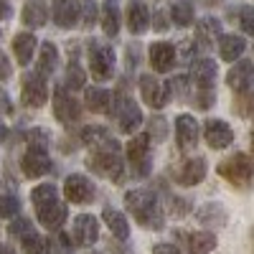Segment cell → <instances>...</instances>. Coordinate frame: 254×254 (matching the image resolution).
<instances>
[{"instance_id": "19", "label": "cell", "mask_w": 254, "mask_h": 254, "mask_svg": "<svg viewBox=\"0 0 254 254\" xmlns=\"http://www.w3.org/2000/svg\"><path fill=\"white\" fill-rule=\"evenodd\" d=\"M178 59V51L171 46V44H153L150 46V64H153V69L165 74V71H171L173 69V64Z\"/></svg>"}, {"instance_id": "9", "label": "cell", "mask_w": 254, "mask_h": 254, "mask_svg": "<svg viewBox=\"0 0 254 254\" xmlns=\"http://www.w3.org/2000/svg\"><path fill=\"white\" fill-rule=\"evenodd\" d=\"M140 94L155 110H160L163 104L168 102V97H171V94H168V84L160 81V79H155L153 74H142L140 76Z\"/></svg>"}, {"instance_id": "35", "label": "cell", "mask_w": 254, "mask_h": 254, "mask_svg": "<svg viewBox=\"0 0 254 254\" xmlns=\"http://www.w3.org/2000/svg\"><path fill=\"white\" fill-rule=\"evenodd\" d=\"M56 198H59V190H56V186H54V183L36 186V188H33V193H31V201H33L36 206L49 203V201H56Z\"/></svg>"}, {"instance_id": "30", "label": "cell", "mask_w": 254, "mask_h": 254, "mask_svg": "<svg viewBox=\"0 0 254 254\" xmlns=\"http://www.w3.org/2000/svg\"><path fill=\"white\" fill-rule=\"evenodd\" d=\"M196 219L206 226H224L226 224V208L221 203H203L198 208Z\"/></svg>"}, {"instance_id": "57", "label": "cell", "mask_w": 254, "mask_h": 254, "mask_svg": "<svg viewBox=\"0 0 254 254\" xmlns=\"http://www.w3.org/2000/svg\"><path fill=\"white\" fill-rule=\"evenodd\" d=\"M252 239H254V231H252Z\"/></svg>"}, {"instance_id": "53", "label": "cell", "mask_w": 254, "mask_h": 254, "mask_svg": "<svg viewBox=\"0 0 254 254\" xmlns=\"http://www.w3.org/2000/svg\"><path fill=\"white\" fill-rule=\"evenodd\" d=\"M0 254H15L10 244H0Z\"/></svg>"}, {"instance_id": "21", "label": "cell", "mask_w": 254, "mask_h": 254, "mask_svg": "<svg viewBox=\"0 0 254 254\" xmlns=\"http://www.w3.org/2000/svg\"><path fill=\"white\" fill-rule=\"evenodd\" d=\"M20 18H23V23L28 28L46 26V20H49V5H46V0H26Z\"/></svg>"}, {"instance_id": "22", "label": "cell", "mask_w": 254, "mask_h": 254, "mask_svg": "<svg viewBox=\"0 0 254 254\" xmlns=\"http://www.w3.org/2000/svg\"><path fill=\"white\" fill-rule=\"evenodd\" d=\"M87 107L97 115H110L115 110V94L110 89L92 87V89H87Z\"/></svg>"}, {"instance_id": "33", "label": "cell", "mask_w": 254, "mask_h": 254, "mask_svg": "<svg viewBox=\"0 0 254 254\" xmlns=\"http://www.w3.org/2000/svg\"><path fill=\"white\" fill-rule=\"evenodd\" d=\"M20 242H23V244H20L23 254H49V252H51V244H49V239L38 237L36 231H31V234H28V237H23Z\"/></svg>"}, {"instance_id": "1", "label": "cell", "mask_w": 254, "mask_h": 254, "mask_svg": "<svg viewBox=\"0 0 254 254\" xmlns=\"http://www.w3.org/2000/svg\"><path fill=\"white\" fill-rule=\"evenodd\" d=\"M125 203H127V211L135 216V221L142 229H155V231L163 229V211H160L158 196L153 193L150 188H132V190H127V193H125Z\"/></svg>"}, {"instance_id": "18", "label": "cell", "mask_w": 254, "mask_h": 254, "mask_svg": "<svg viewBox=\"0 0 254 254\" xmlns=\"http://www.w3.org/2000/svg\"><path fill=\"white\" fill-rule=\"evenodd\" d=\"M206 160L203 158H190L181 165V171L176 173V181L181 186H198L203 178H206Z\"/></svg>"}, {"instance_id": "38", "label": "cell", "mask_w": 254, "mask_h": 254, "mask_svg": "<svg viewBox=\"0 0 254 254\" xmlns=\"http://www.w3.org/2000/svg\"><path fill=\"white\" fill-rule=\"evenodd\" d=\"M234 112L242 117H254V92H242V97L234 102Z\"/></svg>"}, {"instance_id": "42", "label": "cell", "mask_w": 254, "mask_h": 254, "mask_svg": "<svg viewBox=\"0 0 254 254\" xmlns=\"http://www.w3.org/2000/svg\"><path fill=\"white\" fill-rule=\"evenodd\" d=\"M239 26L247 36H254V5H244L239 10Z\"/></svg>"}, {"instance_id": "4", "label": "cell", "mask_w": 254, "mask_h": 254, "mask_svg": "<svg viewBox=\"0 0 254 254\" xmlns=\"http://www.w3.org/2000/svg\"><path fill=\"white\" fill-rule=\"evenodd\" d=\"M20 97L28 107H44L49 102V84H46V76L41 71H31V74H23L20 79Z\"/></svg>"}, {"instance_id": "10", "label": "cell", "mask_w": 254, "mask_h": 254, "mask_svg": "<svg viewBox=\"0 0 254 254\" xmlns=\"http://www.w3.org/2000/svg\"><path fill=\"white\" fill-rule=\"evenodd\" d=\"M79 102L64 89V87H59L56 92H54V115H56V120L61 122V125H74L76 120H79Z\"/></svg>"}, {"instance_id": "58", "label": "cell", "mask_w": 254, "mask_h": 254, "mask_svg": "<svg viewBox=\"0 0 254 254\" xmlns=\"http://www.w3.org/2000/svg\"><path fill=\"white\" fill-rule=\"evenodd\" d=\"M214 3H216V0H214Z\"/></svg>"}, {"instance_id": "47", "label": "cell", "mask_w": 254, "mask_h": 254, "mask_svg": "<svg viewBox=\"0 0 254 254\" xmlns=\"http://www.w3.org/2000/svg\"><path fill=\"white\" fill-rule=\"evenodd\" d=\"M153 254H181L176 244H168V242H160L153 247Z\"/></svg>"}, {"instance_id": "40", "label": "cell", "mask_w": 254, "mask_h": 254, "mask_svg": "<svg viewBox=\"0 0 254 254\" xmlns=\"http://www.w3.org/2000/svg\"><path fill=\"white\" fill-rule=\"evenodd\" d=\"M168 94L178 97V99H186V97H188V79H186V76L171 79V81H168Z\"/></svg>"}, {"instance_id": "52", "label": "cell", "mask_w": 254, "mask_h": 254, "mask_svg": "<svg viewBox=\"0 0 254 254\" xmlns=\"http://www.w3.org/2000/svg\"><path fill=\"white\" fill-rule=\"evenodd\" d=\"M10 13H13V8L5 3V0H0V20H5V18H10Z\"/></svg>"}, {"instance_id": "6", "label": "cell", "mask_w": 254, "mask_h": 254, "mask_svg": "<svg viewBox=\"0 0 254 254\" xmlns=\"http://www.w3.org/2000/svg\"><path fill=\"white\" fill-rule=\"evenodd\" d=\"M112 112H115V117L120 122V130L127 132V135H132L142 125V112H140V107L130 97H115V110Z\"/></svg>"}, {"instance_id": "32", "label": "cell", "mask_w": 254, "mask_h": 254, "mask_svg": "<svg viewBox=\"0 0 254 254\" xmlns=\"http://www.w3.org/2000/svg\"><path fill=\"white\" fill-rule=\"evenodd\" d=\"M102 31L107 33L110 38L120 33V8H117V0H107L102 8Z\"/></svg>"}, {"instance_id": "26", "label": "cell", "mask_w": 254, "mask_h": 254, "mask_svg": "<svg viewBox=\"0 0 254 254\" xmlns=\"http://www.w3.org/2000/svg\"><path fill=\"white\" fill-rule=\"evenodd\" d=\"M13 51H15V59L20 66H28L33 59V51H36V36L33 33H18L13 38Z\"/></svg>"}, {"instance_id": "12", "label": "cell", "mask_w": 254, "mask_h": 254, "mask_svg": "<svg viewBox=\"0 0 254 254\" xmlns=\"http://www.w3.org/2000/svg\"><path fill=\"white\" fill-rule=\"evenodd\" d=\"M176 239L183 242L190 254H208L216 249V237L211 231H176Z\"/></svg>"}, {"instance_id": "2", "label": "cell", "mask_w": 254, "mask_h": 254, "mask_svg": "<svg viewBox=\"0 0 254 254\" xmlns=\"http://www.w3.org/2000/svg\"><path fill=\"white\" fill-rule=\"evenodd\" d=\"M89 171L102 176V178H110V181H120L122 171H125V163L120 158V142L110 145V147H99V150H92V155L87 158Z\"/></svg>"}, {"instance_id": "50", "label": "cell", "mask_w": 254, "mask_h": 254, "mask_svg": "<svg viewBox=\"0 0 254 254\" xmlns=\"http://www.w3.org/2000/svg\"><path fill=\"white\" fill-rule=\"evenodd\" d=\"M158 31H165L168 28V20H165V13H155V23H153Z\"/></svg>"}, {"instance_id": "54", "label": "cell", "mask_w": 254, "mask_h": 254, "mask_svg": "<svg viewBox=\"0 0 254 254\" xmlns=\"http://www.w3.org/2000/svg\"><path fill=\"white\" fill-rule=\"evenodd\" d=\"M5 135H8V130L3 127V122H0V140H5Z\"/></svg>"}, {"instance_id": "3", "label": "cell", "mask_w": 254, "mask_h": 254, "mask_svg": "<svg viewBox=\"0 0 254 254\" xmlns=\"http://www.w3.org/2000/svg\"><path fill=\"white\" fill-rule=\"evenodd\" d=\"M219 176L229 181L234 188H247L254 181V160L247 153H234L231 158L219 163Z\"/></svg>"}, {"instance_id": "8", "label": "cell", "mask_w": 254, "mask_h": 254, "mask_svg": "<svg viewBox=\"0 0 254 254\" xmlns=\"http://www.w3.org/2000/svg\"><path fill=\"white\" fill-rule=\"evenodd\" d=\"M203 140L214 150H224L226 145L234 142V130L224 120H206L203 122Z\"/></svg>"}, {"instance_id": "13", "label": "cell", "mask_w": 254, "mask_h": 254, "mask_svg": "<svg viewBox=\"0 0 254 254\" xmlns=\"http://www.w3.org/2000/svg\"><path fill=\"white\" fill-rule=\"evenodd\" d=\"M226 84L234 92H249L252 87H254V64L252 61H244V59H239L234 66L229 69V74H226Z\"/></svg>"}, {"instance_id": "11", "label": "cell", "mask_w": 254, "mask_h": 254, "mask_svg": "<svg viewBox=\"0 0 254 254\" xmlns=\"http://www.w3.org/2000/svg\"><path fill=\"white\" fill-rule=\"evenodd\" d=\"M99 237V221L92 214H79L71 226V239L79 247H92Z\"/></svg>"}, {"instance_id": "34", "label": "cell", "mask_w": 254, "mask_h": 254, "mask_svg": "<svg viewBox=\"0 0 254 254\" xmlns=\"http://www.w3.org/2000/svg\"><path fill=\"white\" fill-rule=\"evenodd\" d=\"M171 18H173V23L186 28L193 23V5L188 3V0H178V3L171 8Z\"/></svg>"}, {"instance_id": "46", "label": "cell", "mask_w": 254, "mask_h": 254, "mask_svg": "<svg viewBox=\"0 0 254 254\" xmlns=\"http://www.w3.org/2000/svg\"><path fill=\"white\" fill-rule=\"evenodd\" d=\"M196 99H198L196 104H198L201 110H208L211 104L216 102V94H214V89H198V97H196Z\"/></svg>"}, {"instance_id": "7", "label": "cell", "mask_w": 254, "mask_h": 254, "mask_svg": "<svg viewBox=\"0 0 254 254\" xmlns=\"http://www.w3.org/2000/svg\"><path fill=\"white\" fill-rule=\"evenodd\" d=\"M64 196H66V201L71 203H89L94 198V186L87 176L81 173H71L66 181H64Z\"/></svg>"}, {"instance_id": "27", "label": "cell", "mask_w": 254, "mask_h": 254, "mask_svg": "<svg viewBox=\"0 0 254 254\" xmlns=\"http://www.w3.org/2000/svg\"><path fill=\"white\" fill-rule=\"evenodd\" d=\"M102 219H104V224H107V229L112 231V237H117L120 242H125L127 237H130V224H127V219L117 208H104Z\"/></svg>"}, {"instance_id": "39", "label": "cell", "mask_w": 254, "mask_h": 254, "mask_svg": "<svg viewBox=\"0 0 254 254\" xmlns=\"http://www.w3.org/2000/svg\"><path fill=\"white\" fill-rule=\"evenodd\" d=\"M49 145H51V135L49 130H31L28 135V147H33V150H49Z\"/></svg>"}, {"instance_id": "44", "label": "cell", "mask_w": 254, "mask_h": 254, "mask_svg": "<svg viewBox=\"0 0 254 254\" xmlns=\"http://www.w3.org/2000/svg\"><path fill=\"white\" fill-rule=\"evenodd\" d=\"M168 201H171V214H176V216H183V214H188L190 211V206H188V201L186 198H178V196H168Z\"/></svg>"}, {"instance_id": "43", "label": "cell", "mask_w": 254, "mask_h": 254, "mask_svg": "<svg viewBox=\"0 0 254 254\" xmlns=\"http://www.w3.org/2000/svg\"><path fill=\"white\" fill-rule=\"evenodd\" d=\"M66 87H71V89H81L84 87V71L79 69V64H69V69H66Z\"/></svg>"}, {"instance_id": "56", "label": "cell", "mask_w": 254, "mask_h": 254, "mask_svg": "<svg viewBox=\"0 0 254 254\" xmlns=\"http://www.w3.org/2000/svg\"><path fill=\"white\" fill-rule=\"evenodd\" d=\"M117 254H132V252H117Z\"/></svg>"}, {"instance_id": "23", "label": "cell", "mask_w": 254, "mask_h": 254, "mask_svg": "<svg viewBox=\"0 0 254 254\" xmlns=\"http://www.w3.org/2000/svg\"><path fill=\"white\" fill-rule=\"evenodd\" d=\"M190 79L198 84V89H211L216 79V61L211 59H198L190 64Z\"/></svg>"}, {"instance_id": "37", "label": "cell", "mask_w": 254, "mask_h": 254, "mask_svg": "<svg viewBox=\"0 0 254 254\" xmlns=\"http://www.w3.org/2000/svg\"><path fill=\"white\" fill-rule=\"evenodd\" d=\"M18 211H20L18 196H10V193H3V196H0V219H13Z\"/></svg>"}, {"instance_id": "48", "label": "cell", "mask_w": 254, "mask_h": 254, "mask_svg": "<svg viewBox=\"0 0 254 254\" xmlns=\"http://www.w3.org/2000/svg\"><path fill=\"white\" fill-rule=\"evenodd\" d=\"M8 76H10V61L3 51H0V81H5Z\"/></svg>"}, {"instance_id": "28", "label": "cell", "mask_w": 254, "mask_h": 254, "mask_svg": "<svg viewBox=\"0 0 254 254\" xmlns=\"http://www.w3.org/2000/svg\"><path fill=\"white\" fill-rule=\"evenodd\" d=\"M196 38L201 41L203 46H211L216 38H221V20L219 18H201L198 23H196Z\"/></svg>"}, {"instance_id": "20", "label": "cell", "mask_w": 254, "mask_h": 254, "mask_svg": "<svg viewBox=\"0 0 254 254\" xmlns=\"http://www.w3.org/2000/svg\"><path fill=\"white\" fill-rule=\"evenodd\" d=\"M147 26H150V10L142 0H130L127 5V28L130 33H145Z\"/></svg>"}, {"instance_id": "17", "label": "cell", "mask_w": 254, "mask_h": 254, "mask_svg": "<svg viewBox=\"0 0 254 254\" xmlns=\"http://www.w3.org/2000/svg\"><path fill=\"white\" fill-rule=\"evenodd\" d=\"M20 168H23V173L28 178H41L51 171V160H49L46 150H33V147H28V153L20 160Z\"/></svg>"}, {"instance_id": "41", "label": "cell", "mask_w": 254, "mask_h": 254, "mask_svg": "<svg viewBox=\"0 0 254 254\" xmlns=\"http://www.w3.org/2000/svg\"><path fill=\"white\" fill-rule=\"evenodd\" d=\"M8 231H10V237H15V239H23V237H28L31 231H33V224H31L28 219H15V221H10Z\"/></svg>"}, {"instance_id": "36", "label": "cell", "mask_w": 254, "mask_h": 254, "mask_svg": "<svg viewBox=\"0 0 254 254\" xmlns=\"http://www.w3.org/2000/svg\"><path fill=\"white\" fill-rule=\"evenodd\" d=\"M79 20L84 28H92L97 23V3L94 0H79Z\"/></svg>"}, {"instance_id": "5", "label": "cell", "mask_w": 254, "mask_h": 254, "mask_svg": "<svg viewBox=\"0 0 254 254\" xmlns=\"http://www.w3.org/2000/svg\"><path fill=\"white\" fill-rule=\"evenodd\" d=\"M89 69L97 79H110L112 69H115V51L110 44H102V41H94L89 44Z\"/></svg>"}, {"instance_id": "29", "label": "cell", "mask_w": 254, "mask_h": 254, "mask_svg": "<svg viewBox=\"0 0 254 254\" xmlns=\"http://www.w3.org/2000/svg\"><path fill=\"white\" fill-rule=\"evenodd\" d=\"M244 49H247V41L242 38V36H221L219 38V54H221V59L224 61H239V56L244 54Z\"/></svg>"}, {"instance_id": "31", "label": "cell", "mask_w": 254, "mask_h": 254, "mask_svg": "<svg viewBox=\"0 0 254 254\" xmlns=\"http://www.w3.org/2000/svg\"><path fill=\"white\" fill-rule=\"evenodd\" d=\"M56 64H59V49L51 44V41H46V44L41 46L36 71H41L44 76H51V74H54V69H56Z\"/></svg>"}, {"instance_id": "55", "label": "cell", "mask_w": 254, "mask_h": 254, "mask_svg": "<svg viewBox=\"0 0 254 254\" xmlns=\"http://www.w3.org/2000/svg\"><path fill=\"white\" fill-rule=\"evenodd\" d=\"M252 150H254V132H252Z\"/></svg>"}, {"instance_id": "25", "label": "cell", "mask_w": 254, "mask_h": 254, "mask_svg": "<svg viewBox=\"0 0 254 254\" xmlns=\"http://www.w3.org/2000/svg\"><path fill=\"white\" fill-rule=\"evenodd\" d=\"M81 142L89 145L92 150H99V147H110V145H117V140L110 135L107 127H99V125H92V127H84L81 130Z\"/></svg>"}, {"instance_id": "14", "label": "cell", "mask_w": 254, "mask_h": 254, "mask_svg": "<svg viewBox=\"0 0 254 254\" xmlns=\"http://www.w3.org/2000/svg\"><path fill=\"white\" fill-rule=\"evenodd\" d=\"M147 155H150V135H135L127 145V158H130L132 171L137 176L147 173Z\"/></svg>"}, {"instance_id": "49", "label": "cell", "mask_w": 254, "mask_h": 254, "mask_svg": "<svg viewBox=\"0 0 254 254\" xmlns=\"http://www.w3.org/2000/svg\"><path fill=\"white\" fill-rule=\"evenodd\" d=\"M10 112H13L10 97H8V92H3V89H0V115H10Z\"/></svg>"}, {"instance_id": "45", "label": "cell", "mask_w": 254, "mask_h": 254, "mask_svg": "<svg viewBox=\"0 0 254 254\" xmlns=\"http://www.w3.org/2000/svg\"><path fill=\"white\" fill-rule=\"evenodd\" d=\"M176 51H178V56H181V59L190 61V59L196 56V44H193V38H183V44H181Z\"/></svg>"}, {"instance_id": "51", "label": "cell", "mask_w": 254, "mask_h": 254, "mask_svg": "<svg viewBox=\"0 0 254 254\" xmlns=\"http://www.w3.org/2000/svg\"><path fill=\"white\" fill-rule=\"evenodd\" d=\"M153 122H155V137L163 140V135H165V120L158 117V120H153Z\"/></svg>"}, {"instance_id": "15", "label": "cell", "mask_w": 254, "mask_h": 254, "mask_svg": "<svg viewBox=\"0 0 254 254\" xmlns=\"http://www.w3.org/2000/svg\"><path fill=\"white\" fill-rule=\"evenodd\" d=\"M36 214H38V221L44 224L46 229H51V231H59L61 229V224L66 221V203H61L59 198L56 201H49V203H41V206H36Z\"/></svg>"}, {"instance_id": "24", "label": "cell", "mask_w": 254, "mask_h": 254, "mask_svg": "<svg viewBox=\"0 0 254 254\" xmlns=\"http://www.w3.org/2000/svg\"><path fill=\"white\" fill-rule=\"evenodd\" d=\"M54 20L59 28H71L79 20V3L76 0H56L54 3Z\"/></svg>"}, {"instance_id": "16", "label": "cell", "mask_w": 254, "mask_h": 254, "mask_svg": "<svg viewBox=\"0 0 254 254\" xmlns=\"http://www.w3.org/2000/svg\"><path fill=\"white\" fill-rule=\"evenodd\" d=\"M176 140L181 150H190L198 140V122L193 115H178L176 117Z\"/></svg>"}]
</instances>
